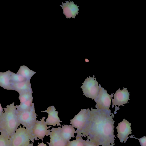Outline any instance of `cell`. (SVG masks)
Returning <instances> with one entry per match:
<instances>
[{
	"label": "cell",
	"mask_w": 146,
	"mask_h": 146,
	"mask_svg": "<svg viewBox=\"0 0 146 146\" xmlns=\"http://www.w3.org/2000/svg\"><path fill=\"white\" fill-rule=\"evenodd\" d=\"M114 115L111 111L88 108L87 121L81 135L99 146H114Z\"/></svg>",
	"instance_id": "cell-1"
},
{
	"label": "cell",
	"mask_w": 146,
	"mask_h": 146,
	"mask_svg": "<svg viewBox=\"0 0 146 146\" xmlns=\"http://www.w3.org/2000/svg\"><path fill=\"white\" fill-rule=\"evenodd\" d=\"M14 104L13 102L9 106L7 105L6 108H4V112H2L0 115L1 133H5L9 137L20 125L17 119Z\"/></svg>",
	"instance_id": "cell-2"
},
{
	"label": "cell",
	"mask_w": 146,
	"mask_h": 146,
	"mask_svg": "<svg viewBox=\"0 0 146 146\" xmlns=\"http://www.w3.org/2000/svg\"><path fill=\"white\" fill-rule=\"evenodd\" d=\"M11 146H33L35 139L31 132L24 127H20L9 138Z\"/></svg>",
	"instance_id": "cell-3"
},
{
	"label": "cell",
	"mask_w": 146,
	"mask_h": 146,
	"mask_svg": "<svg viewBox=\"0 0 146 146\" xmlns=\"http://www.w3.org/2000/svg\"><path fill=\"white\" fill-rule=\"evenodd\" d=\"M16 113L19 124L31 132L37 118L34 104L28 109L22 111L16 110Z\"/></svg>",
	"instance_id": "cell-4"
},
{
	"label": "cell",
	"mask_w": 146,
	"mask_h": 146,
	"mask_svg": "<svg viewBox=\"0 0 146 146\" xmlns=\"http://www.w3.org/2000/svg\"><path fill=\"white\" fill-rule=\"evenodd\" d=\"M96 79L94 75H93L92 77L89 76L80 87L83 91V94L93 100L97 98L99 90V84Z\"/></svg>",
	"instance_id": "cell-5"
},
{
	"label": "cell",
	"mask_w": 146,
	"mask_h": 146,
	"mask_svg": "<svg viewBox=\"0 0 146 146\" xmlns=\"http://www.w3.org/2000/svg\"><path fill=\"white\" fill-rule=\"evenodd\" d=\"M88 108L81 109L73 118L70 120V124L74 128H76V137H81L82 133L87 123L88 116Z\"/></svg>",
	"instance_id": "cell-6"
},
{
	"label": "cell",
	"mask_w": 146,
	"mask_h": 146,
	"mask_svg": "<svg viewBox=\"0 0 146 146\" xmlns=\"http://www.w3.org/2000/svg\"><path fill=\"white\" fill-rule=\"evenodd\" d=\"M99 90L97 98L94 100L96 103L95 108L98 110H104L111 111L109 109L111 106V98L113 97V94L110 95L106 90L101 87L99 84Z\"/></svg>",
	"instance_id": "cell-7"
},
{
	"label": "cell",
	"mask_w": 146,
	"mask_h": 146,
	"mask_svg": "<svg viewBox=\"0 0 146 146\" xmlns=\"http://www.w3.org/2000/svg\"><path fill=\"white\" fill-rule=\"evenodd\" d=\"M45 117H42L40 121L36 120L33 127L31 133L34 137L35 140H38V138L43 141V138L45 136H48L50 135V131L48 129L51 126H47V125L44 121Z\"/></svg>",
	"instance_id": "cell-8"
},
{
	"label": "cell",
	"mask_w": 146,
	"mask_h": 146,
	"mask_svg": "<svg viewBox=\"0 0 146 146\" xmlns=\"http://www.w3.org/2000/svg\"><path fill=\"white\" fill-rule=\"evenodd\" d=\"M127 88L123 87V90L119 88L117 90L115 94H113V97H111L112 100V108L114 106H118V107L122 106H124V104L129 103L128 100H129V94ZM119 108V107H118Z\"/></svg>",
	"instance_id": "cell-9"
},
{
	"label": "cell",
	"mask_w": 146,
	"mask_h": 146,
	"mask_svg": "<svg viewBox=\"0 0 146 146\" xmlns=\"http://www.w3.org/2000/svg\"><path fill=\"white\" fill-rule=\"evenodd\" d=\"M131 125V123L125 119L118 123V125L116 128L117 129V135L120 142L122 143L124 142L125 143L129 137H128V135L132 133Z\"/></svg>",
	"instance_id": "cell-10"
},
{
	"label": "cell",
	"mask_w": 146,
	"mask_h": 146,
	"mask_svg": "<svg viewBox=\"0 0 146 146\" xmlns=\"http://www.w3.org/2000/svg\"><path fill=\"white\" fill-rule=\"evenodd\" d=\"M61 126L52 127L50 130V142H46L49 146H67V143L62 137L60 133Z\"/></svg>",
	"instance_id": "cell-11"
},
{
	"label": "cell",
	"mask_w": 146,
	"mask_h": 146,
	"mask_svg": "<svg viewBox=\"0 0 146 146\" xmlns=\"http://www.w3.org/2000/svg\"><path fill=\"white\" fill-rule=\"evenodd\" d=\"M41 112H45L48 113V116L46 120L45 123L47 125H52L55 126H61L60 123L62 122L60 120L58 115V112L56 111L54 106H52L49 107L46 110L41 111Z\"/></svg>",
	"instance_id": "cell-12"
},
{
	"label": "cell",
	"mask_w": 146,
	"mask_h": 146,
	"mask_svg": "<svg viewBox=\"0 0 146 146\" xmlns=\"http://www.w3.org/2000/svg\"><path fill=\"white\" fill-rule=\"evenodd\" d=\"M64 3L62 2V5H60L63 10V13L65 15L66 18L70 19L71 17L75 19V16L78 13L79 10V6H77L74 2L70 1H66Z\"/></svg>",
	"instance_id": "cell-13"
},
{
	"label": "cell",
	"mask_w": 146,
	"mask_h": 146,
	"mask_svg": "<svg viewBox=\"0 0 146 146\" xmlns=\"http://www.w3.org/2000/svg\"><path fill=\"white\" fill-rule=\"evenodd\" d=\"M60 129V133L63 139L68 143L72 137H75L76 130L71 125L64 124L61 125Z\"/></svg>",
	"instance_id": "cell-14"
},
{
	"label": "cell",
	"mask_w": 146,
	"mask_h": 146,
	"mask_svg": "<svg viewBox=\"0 0 146 146\" xmlns=\"http://www.w3.org/2000/svg\"><path fill=\"white\" fill-rule=\"evenodd\" d=\"M12 90L20 93L23 92L32 90L30 80L26 81L17 83H11Z\"/></svg>",
	"instance_id": "cell-15"
},
{
	"label": "cell",
	"mask_w": 146,
	"mask_h": 146,
	"mask_svg": "<svg viewBox=\"0 0 146 146\" xmlns=\"http://www.w3.org/2000/svg\"><path fill=\"white\" fill-rule=\"evenodd\" d=\"M10 70L0 72V86L7 90H12Z\"/></svg>",
	"instance_id": "cell-16"
},
{
	"label": "cell",
	"mask_w": 146,
	"mask_h": 146,
	"mask_svg": "<svg viewBox=\"0 0 146 146\" xmlns=\"http://www.w3.org/2000/svg\"><path fill=\"white\" fill-rule=\"evenodd\" d=\"M36 73V72L30 69L27 66L23 65L20 66L16 74L22 76L27 80H30L31 78Z\"/></svg>",
	"instance_id": "cell-17"
},
{
	"label": "cell",
	"mask_w": 146,
	"mask_h": 146,
	"mask_svg": "<svg viewBox=\"0 0 146 146\" xmlns=\"http://www.w3.org/2000/svg\"><path fill=\"white\" fill-rule=\"evenodd\" d=\"M32 90L28 91L23 92L19 93V97L20 104H22L29 99L33 98L32 96Z\"/></svg>",
	"instance_id": "cell-18"
},
{
	"label": "cell",
	"mask_w": 146,
	"mask_h": 146,
	"mask_svg": "<svg viewBox=\"0 0 146 146\" xmlns=\"http://www.w3.org/2000/svg\"><path fill=\"white\" fill-rule=\"evenodd\" d=\"M33 98L27 100L24 103L20 104L19 105H16V107L17 110L22 111L27 110L30 108L33 103H32Z\"/></svg>",
	"instance_id": "cell-19"
},
{
	"label": "cell",
	"mask_w": 146,
	"mask_h": 146,
	"mask_svg": "<svg viewBox=\"0 0 146 146\" xmlns=\"http://www.w3.org/2000/svg\"><path fill=\"white\" fill-rule=\"evenodd\" d=\"M27 80H28L22 76L11 71L10 81L11 83L19 82Z\"/></svg>",
	"instance_id": "cell-20"
},
{
	"label": "cell",
	"mask_w": 146,
	"mask_h": 146,
	"mask_svg": "<svg viewBox=\"0 0 146 146\" xmlns=\"http://www.w3.org/2000/svg\"><path fill=\"white\" fill-rule=\"evenodd\" d=\"M9 138L5 133L1 132L0 134V146H11Z\"/></svg>",
	"instance_id": "cell-21"
},
{
	"label": "cell",
	"mask_w": 146,
	"mask_h": 146,
	"mask_svg": "<svg viewBox=\"0 0 146 146\" xmlns=\"http://www.w3.org/2000/svg\"><path fill=\"white\" fill-rule=\"evenodd\" d=\"M76 138L75 139L68 142L67 146H84V140L82 137H78Z\"/></svg>",
	"instance_id": "cell-22"
},
{
	"label": "cell",
	"mask_w": 146,
	"mask_h": 146,
	"mask_svg": "<svg viewBox=\"0 0 146 146\" xmlns=\"http://www.w3.org/2000/svg\"><path fill=\"white\" fill-rule=\"evenodd\" d=\"M131 138L138 139L141 146H146V137L145 136L140 138H137L135 137Z\"/></svg>",
	"instance_id": "cell-23"
},
{
	"label": "cell",
	"mask_w": 146,
	"mask_h": 146,
	"mask_svg": "<svg viewBox=\"0 0 146 146\" xmlns=\"http://www.w3.org/2000/svg\"><path fill=\"white\" fill-rule=\"evenodd\" d=\"M86 140H84V146H98L94 143L90 141L86 138Z\"/></svg>",
	"instance_id": "cell-24"
},
{
	"label": "cell",
	"mask_w": 146,
	"mask_h": 146,
	"mask_svg": "<svg viewBox=\"0 0 146 146\" xmlns=\"http://www.w3.org/2000/svg\"><path fill=\"white\" fill-rule=\"evenodd\" d=\"M38 143V144L37 145V146H47L46 144L44 143L43 142L40 143Z\"/></svg>",
	"instance_id": "cell-25"
},
{
	"label": "cell",
	"mask_w": 146,
	"mask_h": 146,
	"mask_svg": "<svg viewBox=\"0 0 146 146\" xmlns=\"http://www.w3.org/2000/svg\"><path fill=\"white\" fill-rule=\"evenodd\" d=\"M3 111H4L3 110V108L1 107V104L0 103V115L2 112H3Z\"/></svg>",
	"instance_id": "cell-26"
},
{
	"label": "cell",
	"mask_w": 146,
	"mask_h": 146,
	"mask_svg": "<svg viewBox=\"0 0 146 146\" xmlns=\"http://www.w3.org/2000/svg\"><path fill=\"white\" fill-rule=\"evenodd\" d=\"M0 133H1L0 129Z\"/></svg>",
	"instance_id": "cell-27"
}]
</instances>
